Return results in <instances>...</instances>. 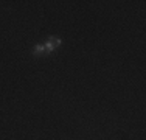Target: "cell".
<instances>
[{
    "instance_id": "2",
    "label": "cell",
    "mask_w": 146,
    "mask_h": 140,
    "mask_svg": "<svg viewBox=\"0 0 146 140\" xmlns=\"http://www.w3.org/2000/svg\"><path fill=\"white\" fill-rule=\"evenodd\" d=\"M45 53V47H44V44H37V45H34V48H33V55L34 56H42Z\"/></svg>"
},
{
    "instance_id": "1",
    "label": "cell",
    "mask_w": 146,
    "mask_h": 140,
    "mask_svg": "<svg viewBox=\"0 0 146 140\" xmlns=\"http://www.w3.org/2000/svg\"><path fill=\"white\" fill-rule=\"evenodd\" d=\"M61 44H62V39H61V37H58V36H50V37H48V41L44 44L45 53H53V51L56 50V48H58Z\"/></svg>"
}]
</instances>
